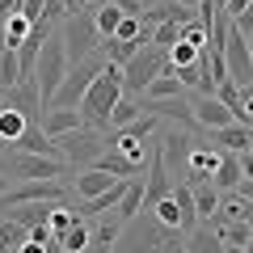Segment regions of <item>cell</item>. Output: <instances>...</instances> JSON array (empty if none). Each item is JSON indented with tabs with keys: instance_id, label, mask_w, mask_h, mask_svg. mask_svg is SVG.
Here are the masks:
<instances>
[{
	"instance_id": "6da1fadb",
	"label": "cell",
	"mask_w": 253,
	"mask_h": 253,
	"mask_svg": "<svg viewBox=\"0 0 253 253\" xmlns=\"http://www.w3.org/2000/svg\"><path fill=\"white\" fill-rule=\"evenodd\" d=\"M123 101V68L118 63H106L97 72V81L89 84V93L81 97V123L93 126V131H110V114H114V106Z\"/></svg>"
},
{
	"instance_id": "7a4b0ae2",
	"label": "cell",
	"mask_w": 253,
	"mask_h": 253,
	"mask_svg": "<svg viewBox=\"0 0 253 253\" xmlns=\"http://www.w3.org/2000/svg\"><path fill=\"white\" fill-rule=\"evenodd\" d=\"M63 76H68V55H63V38H59V34H46L42 51H38V63H34V84H38V97H42V110L51 106V97L59 93Z\"/></svg>"
},
{
	"instance_id": "3957f363",
	"label": "cell",
	"mask_w": 253,
	"mask_h": 253,
	"mask_svg": "<svg viewBox=\"0 0 253 253\" xmlns=\"http://www.w3.org/2000/svg\"><path fill=\"white\" fill-rule=\"evenodd\" d=\"M101 68H106V55H101V51H93L89 59H81L76 68H68V76H63L59 93L51 97V106H46V110H76V106H81V97L89 93V84L97 81Z\"/></svg>"
},
{
	"instance_id": "277c9868",
	"label": "cell",
	"mask_w": 253,
	"mask_h": 253,
	"mask_svg": "<svg viewBox=\"0 0 253 253\" xmlns=\"http://www.w3.org/2000/svg\"><path fill=\"white\" fill-rule=\"evenodd\" d=\"M63 55H68V68H76L81 59H89L93 51H97V30H93V13L89 9H81V13H72V17L63 21Z\"/></svg>"
},
{
	"instance_id": "5b68a950",
	"label": "cell",
	"mask_w": 253,
	"mask_h": 253,
	"mask_svg": "<svg viewBox=\"0 0 253 253\" xmlns=\"http://www.w3.org/2000/svg\"><path fill=\"white\" fill-rule=\"evenodd\" d=\"M161 68H165V51H156L152 42L139 46V51L123 63V93L126 97H131V93H144L148 84L161 76Z\"/></svg>"
},
{
	"instance_id": "8992f818",
	"label": "cell",
	"mask_w": 253,
	"mask_h": 253,
	"mask_svg": "<svg viewBox=\"0 0 253 253\" xmlns=\"http://www.w3.org/2000/svg\"><path fill=\"white\" fill-rule=\"evenodd\" d=\"M173 236L177 232H165L156 219H144V224H126V232H118V249L123 253H165V249H173Z\"/></svg>"
},
{
	"instance_id": "52a82bcc",
	"label": "cell",
	"mask_w": 253,
	"mask_h": 253,
	"mask_svg": "<svg viewBox=\"0 0 253 253\" xmlns=\"http://www.w3.org/2000/svg\"><path fill=\"white\" fill-rule=\"evenodd\" d=\"M152 126H156L152 114H139L131 126H123V131H114V135H110V152H118L123 161H131L135 169H144V156H148L144 139L152 135Z\"/></svg>"
},
{
	"instance_id": "ba28073f",
	"label": "cell",
	"mask_w": 253,
	"mask_h": 253,
	"mask_svg": "<svg viewBox=\"0 0 253 253\" xmlns=\"http://www.w3.org/2000/svg\"><path fill=\"white\" fill-rule=\"evenodd\" d=\"M55 144H59V156L68 165H89V169H93V161L106 152V139H101V131H93V126H81L72 135H59Z\"/></svg>"
},
{
	"instance_id": "9c48e42d",
	"label": "cell",
	"mask_w": 253,
	"mask_h": 253,
	"mask_svg": "<svg viewBox=\"0 0 253 253\" xmlns=\"http://www.w3.org/2000/svg\"><path fill=\"white\" fill-rule=\"evenodd\" d=\"M68 161H46V156H26V152H13L4 161V177H21V181H55L63 177Z\"/></svg>"
},
{
	"instance_id": "30bf717a",
	"label": "cell",
	"mask_w": 253,
	"mask_h": 253,
	"mask_svg": "<svg viewBox=\"0 0 253 253\" xmlns=\"http://www.w3.org/2000/svg\"><path fill=\"white\" fill-rule=\"evenodd\" d=\"M68 190L59 181H26V186L9 190L4 194V207H26V203H63Z\"/></svg>"
},
{
	"instance_id": "8fae6325",
	"label": "cell",
	"mask_w": 253,
	"mask_h": 253,
	"mask_svg": "<svg viewBox=\"0 0 253 253\" xmlns=\"http://www.w3.org/2000/svg\"><path fill=\"white\" fill-rule=\"evenodd\" d=\"M190 114H194V126H207V131H224V126H232L236 118H232V110L224 106V101L211 93V97H194L190 101Z\"/></svg>"
},
{
	"instance_id": "7c38bea8",
	"label": "cell",
	"mask_w": 253,
	"mask_h": 253,
	"mask_svg": "<svg viewBox=\"0 0 253 253\" xmlns=\"http://www.w3.org/2000/svg\"><path fill=\"white\" fill-rule=\"evenodd\" d=\"M13 148L17 152H26V156H46V161H63L59 156V144H55L51 135H46L42 126H26L17 139H13Z\"/></svg>"
},
{
	"instance_id": "4fadbf2b",
	"label": "cell",
	"mask_w": 253,
	"mask_h": 253,
	"mask_svg": "<svg viewBox=\"0 0 253 253\" xmlns=\"http://www.w3.org/2000/svg\"><path fill=\"white\" fill-rule=\"evenodd\" d=\"M190 135H181V131H169V135H165V144H161V165H165V173H181L186 169V156H190Z\"/></svg>"
},
{
	"instance_id": "5bb4252c",
	"label": "cell",
	"mask_w": 253,
	"mask_h": 253,
	"mask_svg": "<svg viewBox=\"0 0 253 253\" xmlns=\"http://www.w3.org/2000/svg\"><path fill=\"white\" fill-rule=\"evenodd\" d=\"M186 186H190V199H194V215L215 219V211H219V190L211 186L207 177H190Z\"/></svg>"
},
{
	"instance_id": "9a60e30c",
	"label": "cell",
	"mask_w": 253,
	"mask_h": 253,
	"mask_svg": "<svg viewBox=\"0 0 253 253\" xmlns=\"http://www.w3.org/2000/svg\"><path fill=\"white\" fill-rule=\"evenodd\" d=\"M81 110H46L42 114V131L51 139H59V135H72V131H81Z\"/></svg>"
},
{
	"instance_id": "2e32d148",
	"label": "cell",
	"mask_w": 253,
	"mask_h": 253,
	"mask_svg": "<svg viewBox=\"0 0 253 253\" xmlns=\"http://www.w3.org/2000/svg\"><path fill=\"white\" fill-rule=\"evenodd\" d=\"M93 169H97V173H106V177H114V181H135V165H131V161H123V156H118V152H101L97 156V161H93Z\"/></svg>"
},
{
	"instance_id": "e0dca14e",
	"label": "cell",
	"mask_w": 253,
	"mask_h": 253,
	"mask_svg": "<svg viewBox=\"0 0 253 253\" xmlns=\"http://www.w3.org/2000/svg\"><path fill=\"white\" fill-rule=\"evenodd\" d=\"M93 30H97V38L101 42H106V38H114V30H118V21L126 17V13H118L114 4H110V0H101V4H93Z\"/></svg>"
},
{
	"instance_id": "ac0fdd59",
	"label": "cell",
	"mask_w": 253,
	"mask_h": 253,
	"mask_svg": "<svg viewBox=\"0 0 253 253\" xmlns=\"http://www.w3.org/2000/svg\"><path fill=\"white\" fill-rule=\"evenodd\" d=\"M118 219L123 224H131V219L144 211V181H126V190H123V199H118Z\"/></svg>"
},
{
	"instance_id": "d6986e66",
	"label": "cell",
	"mask_w": 253,
	"mask_h": 253,
	"mask_svg": "<svg viewBox=\"0 0 253 253\" xmlns=\"http://www.w3.org/2000/svg\"><path fill=\"white\" fill-rule=\"evenodd\" d=\"M51 207H55V203H26V207H13V211H4V215L17 219L21 228H46V215H51Z\"/></svg>"
},
{
	"instance_id": "ffe728a7",
	"label": "cell",
	"mask_w": 253,
	"mask_h": 253,
	"mask_svg": "<svg viewBox=\"0 0 253 253\" xmlns=\"http://www.w3.org/2000/svg\"><path fill=\"white\" fill-rule=\"evenodd\" d=\"M215 135V144H224L232 156H241V152H249V144H253V131H245L241 123H232V126H224V131H211Z\"/></svg>"
},
{
	"instance_id": "44dd1931",
	"label": "cell",
	"mask_w": 253,
	"mask_h": 253,
	"mask_svg": "<svg viewBox=\"0 0 253 253\" xmlns=\"http://www.w3.org/2000/svg\"><path fill=\"white\" fill-rule=\"evenodd\" d=\"M207 181H211L215 190H236V186H241V161H236L232 152H228V156H219V169L211 173Z\"/></svg>"
},
{
	"instance_id": "7402d4cb",
	"label": "cell",
	"mask_w": 253,
	"mask_h": 253,
	"mask_svg": "<svg viewBox=\"0 0 253 253\" xmlns=\"http://www.w3.org/2000/svg\"><path fill=\"white\" fill-rule=\"evenodd\" d=\"M26 34H30V21L21 17V13H9V17H4V30H0V46H4V51H17V46L26 42Z\"/></svg>"
},
{
	"instance_id": "603a6c76",
	"label": "cell",
	"mask_w": 253,
	"mask_h": 253,
	"mask_svg": "<svg viewBox=\"0 0 253 253\" xmlns=\"http://www.w3.org/2000/svg\"><path fill=\"white\" fill-rule=\"evenodd\" d=\"M186 169H190V177H211L219 169V152H211V148H190Z\"/></svg>"
},
{
	"instance_id": "cb8c5ba5",
	"label": "cell",
	"mask_w": 253,
	"mask_h": 253,
	"mask_svg": "<svg viewBox=\"0 0 253 253\" xmlns=\"http://www.w3.org/2000/svg\"><path fill=\"white\" fill-rule=\"evenodd\" d=\"M110 186H114V177H106V173H97V169H84L81 177H76V194H81L84 203L97 199V194H106Z\"/></svg>"
},
{
	"instance_id": "d4e9b609",
	"label": "cell",
	"mask_w": 253,
	"mask_h": 253,
	"mask_svg": "<svg viewBox=\"0 0 253 253\" xmlns=\"http://www.w3.org/2000/svg\"><path fill=\"white\" fill-rule=\"evenodd\" d=\"M169 97H181V84H177V76H169V72H161L152 84H148L144 93H139V101H169Z\"/></svg>"
},
{
	"instance_id": "484cf974",
	"label": "cell",
	"mask_w": 253,
	"mask_h": 253,
	"mask_svg": "<svg viewBox=\"0 0 253 253\" xmlns=\"http://www.w3.org/2000/svg\"><path fill=\"white\" fill-rule=\"evenodd\" d=\"M26 241H30V228H21L17 219H9V215L0 219V253H17Z\"/></svg>"
},
{
	"instance_id": "4316f807",
	"label": "cell",
	"mask_w": 253,
	"mask_h": 253,
	"mask_svg": "<svg viewBox=\"0 0 253 253\" xmlns=\"http://www.w3.org/2000/svg\"><path fill=\"white\" fill-rule=\"evenodd\" d=\"M89 241H93L89 224H84V219H76V224L68 228V232H63V236H59V241H55V245H59L63 253H84V249H89Z\"/></svg>"
},
{
	"instance_id": "83f0119b",
	"label": "cell",
	"mask_w": 253,
	"mask_h": 253,
	"mask_svg": "<svg viewBox=\"0 0 253 253\" xmlns=\"http://www.w3.org/2000/svg\"><path fill=\"white\" fill-rule=\"evenodd\" d=\"M139 114H144V110H139V101L123 93V101H118V106H114V114H110V135H114V131H123V126H131Z\"/></svg>"
},
{
	"instance_id": "f1b7e54d",
	"label": "cell",
	"mask_w": 253,
	"mask_h": 253,
	"mask_svg": "<svg viewBox=\"0 0 253 253\" xmlns=\"http://www.w3.org/2000/svg\"><path fill=\"white\" fill-rule=\"evenodd\" d=\"M76 219H81V215H76L72 207H63V203H55V207H51V215H46V232H51V241H59V236H63L68 228L76 224Z\"/></svg>"
},
{
	"instance_id": "f546056e",
	"label": "cell",
	"mask_w": 253,
	"mask_h": 253,
	"mask_svg": "<svg viewBox=\"0 0 253 253\" xmlns=\"http://www.w3.org/2000/svg\"><path fill=\"white\" fill-rule=\"evenodd\" d=\"M21 84V68H17V51H4L0 46V93H9Z\"/></svg>"
},
{
	"instance_id": "4dcf8cb0",
	"label": "cell",
	"mask_w": 253,
	"mask_h": 253,
	"mask_svg": "<svg viewBox=\"0 0 253 253\" xmlns=\"http://www.w3.org/2000/svg\"><path fill=\"white\" fill-rule=\"evenodd\" d=\"M26 126H30V123L17 114V110H9V106H4V110H0V144H13V139H17L21 131H26Z\"/></svg>"
},
{
	"instance_id": "1f68e13d",
	"label": "cell",
	"mask_w": 253,
	"mask_h": 253,
	"mask_svg": "<svg viewBox=\"0 0 253 253\" xmlns=\"http://www.w3.org/2000/svg\"><path fill=\"white\" fill-rule=\"evenodd\" d=\"M236 123H245V131L253 126V84L241 89V101H236Z\"/></svg>"
},
{
	"instance_id": "d6a6232c",
	"label": "cell",
	"mask_w": 253,
	"mask_h": 253,
	"mask_svg": "<svg viewBox=\"0 0 253 253\" xmlns=\"http://www.w3.org/2000/svg\"><path fill=\"white\" fill-rule=\"evenodd\" d=\"M17 13L30 21V26H34V21H42V13H46V0H21V4H17Z\"/></svg>"
},
{
	"instance_id": "836d02e7",
	"label": "cell",
	"mask_w": 253,
	"mask_h": 253,
	"mask_svg": "<svg viewBox=\"0 0 253 253\" xmlns=\"http://www.w3.org/2000/svg\"><path fill=\"white\" fill-rule=\"evenodd\" d=\"M110 4H114L118 13H126V17H139V13H144V4H139V0H110Z\"/></svg>"
},
{
	"instance_id": "e575fe53",
	"label": "cell",
	"mask_w": 253,
	"mask_h": 253,
	"mask_svg": "<svg viewBox=\"0 0 253 253\" xmlns=\"http://www.w3.org/2000/svg\"><path fill=\"white\" fill-rule=\"evenodd\" d=\"M236 161H241V181H253V156H249V152H241Z\"/></svg>"
},
{
	"instance_id": "d590c367",
	"label": "cell",
	"mask_w": 253,
	"mask_h": 253,
	"mask_svg": "<svg viewBox=\"0 0 253 253\" xmlns=\"http://www.w3.org/2000/svg\"><path fill=\"white\" fill-rule=\"evenodd\" d=\"M245 9H253V0H228V9H224V13H232V17H241Z\"/></svg>"
},
{
	"instance_id": "8d00e7d4",
	"label": "cell",
	"mask_w": 253,
	"mask_h": 253,
	"mask_svg": "<svg viewBox=\"0 0 253 253\" xmlns=\"http://www.w3.org/2000/svg\"><path fill=\"white\" fill-rule=\"evenodd\" d=\"M236 194H241V199H249V203H253V181H241V186H236Z\"/></svg>"
},
{
	"instance_id": "74e56055",
	"label": "cell",
	"mask_w": 253,
	"mask_h": 253,
	"mask_svg": "<svg viewBox=\"0 0 253 253\" xmlns=\"http://www.w3.org/2000/svg\"><path fill=\"white\" fill-rule=\"evenodd\" d=\"M9 13H17V0H0V17H9Z\"/></svg>"
},
{
	"instance_id": "f35d334b",
	"label": "cell",
	"mask_w": 253,
	"mask_h": 253,
	"mask_svg": "<svg viewBox=\"0 0 253 253\" xmlns=\"http://www.w3.org/2000/svg\"><path fill=\"white\" fill-rule=\"evenodd\" d=\"M4 194H9V177H4V173H0V199H4Z\"/></svg>"
},
{
	"instance_id": "ab89813d",
	"label": "cell",
	"mask_w": 253,
	"mask_h": 253,
	"mask_svg": "<svg viewBox=\"0 0 253 253\" xmlns=\"http://www.w3.org/2000/svg\"><path fill=\"white\" fill-rule=\"evenodd\" d=\"M245 253H253V228H249V245H245Z\"/></svg>"
},
{
	"instance_id": "60d3db41",
	"label": "cell",
	"mask_w": 253,
	"mask_h": 253,
	"mask_svg": "<svg viewBox=\"0 0 253 253\" xmlns=\"http://www.w3.org/2000/svg\"><path fill=\"white\" fill-rule=\"evenodd\" d=\"M93 253H114V249H93Z\"/></svg>"
},
{
	"instance_id": "b9f144b4",
	"label": "cell",
	"mask_w": 253,
	"mask_h": 253,
	"mask_svg": "<svg viewBox=\"0 0 253 253\" xmlns=\"http://www.w3.org/2000/svg\"><path fill=\"white\" fill-rule=\"evenodd\" d=\"M89 4H97V0H84V9H89Z\"/></svg>"
},
{
	"instance_id": "7bdbcfd3",
	"label": "cell",
	"mask_w": 253,
	"mask_h": 253,
	"mask_svg": "<svg viewBox=\"0 0 253 253\" xmlns=\"http://www.w3.org/2000/svg\"><path fill=\"white\" fill-rule=\"evenodd\" d=\"M249 156H253V144H249Z\"/></svg>"
},
{
	"instance_id": "ee69618b",
	"label": "cell",
	"mask_w": 253,
	"mask_h": 253,
	"mask_svg": "<svg viewBox=\"0 0 253 253\" xmlns=\"http://www.w3.org/2000/svg\"><path fill=\"white\" fill-rule=\"evenodd\" d=\"M0 110H4V101H0Z\"/></svg>"
},
{
	"instance_id": "f6af8a7d",
	"label": "cell",
	"mask_w": 253,
	"mask_h": 253,
	"mask_svg": "<svg viewBox=\"0 0 253 253\" xmlns=\"http://www.w3.org/2000/svg\"><path fill=\"white\" fill-rule=\"evenodd\" d=\"M139 4H144V0H139Z\"/></svg>"
}]
</instances>
